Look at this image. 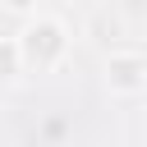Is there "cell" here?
Instances as JSON below:
<instances>
[{
    "label": "cell",
    "mask_w": 147,
    "mask_h": 147,
    "mask_svg": "<svg viewBox=\"0 0 147 147\" xmlns=\"http://www.w3.org/2000/svg\"><path fill=\"white\" fill-rule=\"evenodd\" d=\"M9 5H14V9H23V5H28V0H9Z\"/></svg>",
    "instance_id": "cell-3"
},
{
    "label": "cell",
    "mask_w": 147,
    "mask_h": 147,
    "mask_svg": "<svg viewBox=\"0 0 147 147\" xmlns=\"http://www.w3.org/2000/svg\"><path fill=\"white\" fill-rule=\"evenodd\" d=\"M14 60H18V51H14V46H0V78L14 74Z\"/></svg>",
    "instance_id": "cell-2"
},
{
    "label": "cell",
    "mask_w": 147,
    "mask_h": 147,
    "mask_svg": "<svg viewBox=\"0 0 147 147\" xmlns=\"http://www.w3.org/2000/svg\"><path fill=\"white\" fill-rule=\"evenodd\" d=\"M138 69H142L138 60H115V64H110V74H115L119 87H133V83H138Z\"/></svg>",
    "instance_id": "cell-1"
}]
</instances>
